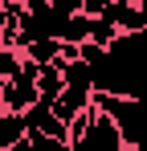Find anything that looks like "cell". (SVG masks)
<instances>
[{
    "label": "cell",
    "instance_id": "cell-1",
    "mask_svg": "<svg viewBox=\"0 0 147 151\" xmlns=\"http://www.w3.org/2000/svg\"><path fill=\"white\" fill-rule=\"evenodd\" d=\"M74 151H127V139H122L119 123L106 114V110H98L94 106V119L86 123V131L78 135V139H70Z\"/></svg>",
    "mask_w": 147,
    "mask_h": 151
},
{
    "label": "cell",
    "instance_id": "cell-2",
    "mask_svg": "<svg viewBox=\"0 0 147 151\" xmlns=\"http://www.w3.org/2000/svg\"><path fill=\"white\" fill-rule=\"evenodd\" d=\"M24 119H29V135H45V139H66L70 143V123H61L49 102H33L24 110Z\"/></svg>",
    "mask_w": 147,
    "mask_h": 151
},
{
    "label": "cell",
    "instance_id": "cell-3",
    "mask_svg": "<svg viewBox=\"0 0 147 151\" xmlns=\"http://www.w3.org/2000/svg\"><path fill=\"white\" fill-rule=\"evenodd\" d=\"M90 102H94V90H78V86H66V90H61V98L53 102V110H57V119H61V123H74V119H78V114H82Z\"/></svg>",
    "mask_w": 147,
    "mask_h": 151
},
{
    "label": "cell",
    "instance_id": "cell-4",
    "mask_svg": "<svg viewBox=\"0 0 147 151\" xmlns=\"http://www.w3.org/2000/svg\"><path fill=\"white\" fill-rule=\"evenodd\" d=\"M102 17H110L122 33H135V29H147L143 25V8L135 4V0H110V8L102 12Z\"/></svg>",
    "mask_w": 147,
    "mask_h": 151
},
{
    "label": "cell",
    "instance_id": "cell-5",
    "mask_svg": "<svg viewBox=\"0 0 147 151\" xmlns=\"http://www.w3.org/2000/svg\"><path fill=\"white\" fill-rule=\"evenodd\" d=\"M21 139H29V119L21 110H4L0 114V151H12Z\"/></svg>",
    "mask_w": 147,
    "mask_h": 151
},
{
    "label": "cell",
    "instance_id": "cell-6",
    "mask_svg": "<svg viewBox=\"0 0 147 151\" xmlns=\"http://www.w3.org/2000/svg\"><path fill=\"white\" fill-rule=\"evenodd\" d=\"M37 90H41V102H53L61 98V90H66V74H61V65H41V74H37Z\"/></svg>",
    "mask_w": 147,
    "mask_h": 151
},
{
    "label": "cell",
    "instance_id": "cell-7",
    "mask_svg": "<svg viewBox=\"0 0 147 151\" xmlns=\"http://www.w3.org/2000/svg\"><path fill=\"white\" fill-rule=\"evenodd\" d=\"M90 29H94V17H90V12L66 17V21H61V41H66V45H82V41H90Z\"/></svg>",
    "mask_w": 147,
    "mask_h": 151
},
{
    "label": "cell",
    "instance_id": "cell-8",
    "mask_svg": "<svg viewBox=\"0 0 147 151\" xmlns=\"http://www.w3.org/2000/svg\"><path fill=\"white\" fill-rule=\"evenodd\" d=\"M24 57H33L37 65H53L61 57V41L57 37H41V41H29L24 45Z\"/></svg>",
    "mask_w": 147,
    "mask_h": 151
},
{
    "label": "cell",
    "instance_id": "cell-9",
    "mask_svg": "<svg viewBox=\"0 0 147 151\" xmlns=\"http://www.w3.org/2000/svg\"><path fill=\"white\" fill-rule=\"evenodd\" d=\"M21 70H24V49L0 45V82H8V78H21Z\"/></svg>",
    "mask_w": 147,
    "mask_h": 151
},
{
    "label": "cell",
    "instance_id": "cell-10",
    "mask_svg": "<svg viewBox=\"0 0 147 151\" xmlns=\"http://www.w3.org/2000/svg\"><path fill=\"white\" fill-rule=\"evenodd\" d=\"M122 29L110 21V17H94V29H90V41H98V45H110L115 37H119Z\"/></svg>",
    "mask_w": 147,
    "mask_h": 151
},
{
    "label": "cell",
    "instance_id": "cell-11",
    "mask_svg": "<svg viewBox=\"0 0 147 151\" xmlns=\"http://www.w3.org/2000/svg\"><path fill=\"white\" fill-rule=\"evenodd\" d=\"M49 4H53V8H57V12H61V17H78V12H82V4H86V0H49Z\"/></svg>",
    "mask_w": 147,
    "mask_h": 151
},
{
    "label": "cell",
    "instance_id": "cell-12",
    "mask_svg": "<svg viewBox=\"0 0 147 151\" xmlns=\"http://www.w3.org/2000/svg\"><path fill=\"white\" fill-rule=\"evenodd\" d=\"M4 110H8V106H4V94H0V114H4Z\"/></svg>",
    "mask_w": 147,
    "mask_h": 151
}]
</instances>
